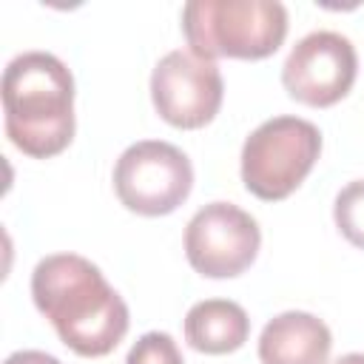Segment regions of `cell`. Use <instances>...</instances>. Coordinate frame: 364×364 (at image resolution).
I'll return each mask as SVG.
<instances>
[{
    "instance_id": "obj_1",
    "label": "cell",
    "mask_w": 364,
    "mask_h": 364,
    "mask_svg": "<svg viewBox=\"0 0 364 364\" xmlns=\"http://www.w3.org/2000/svg\"><path fill=\"white\" fill-rule=\"evenodd\" d=\"M31 296L60 341L77 355H108L128 333V304L85 256L40 259L31 273Z\"/></svg>"
},
{
    "instance_id": "obj_2",
    "label": "cell",
    "mask_w": 364,
    "mask_h": 364,
    "mask_svg": "<svg viewBox=\"0 0 364 364\" xmlns=\"http://www.w3.org/2000/svg\"><path fill=\"white\" fill-rule=\"evenodd\" d=\"M9 139L34 159H48L74 139V77L48 51L17 54L3 71Z\"/></svg>"
},
{
    "instance_id": "obj_3",
    "label": "cell",
    "mask_w": 364,
    "mask_h": 364,
    "mask_svg": "<svg viewBox=\"0 0 364 364\" xmlns=\"http://www.w3.org/2000/svg\"><path fill=\"white\" fill-rule=\"evenodd\" d=\"M182 31L202 60H264L287 37V9L279 0H191Z\"/></svg>"
},
{
    "instance_id": "obj_4",
    "label": "cell",
    "mask_w": 364,
    "mask_h": 364,
    "mask_svg": "<svg viewBox=\"0 0 364 364\" xmlns=\"http://www.w3.org/2000/svg\"><path fill=\"white\" fill-rule=\"evenodd\" d=\"M321 154V134L301 117H273L262 122L242 145V182L264 199L290 196L313 171Z\"/></svg>"
},
{
    "instance_id": "obj_5",
    "label": "cell",
    "mask_w": 364,
    "mask_h": 364,
    "mask_svg": "<svg viewBox=\"0 0 364 364\" xmlns=\"http://www.w3.org/2000/svg\"><path fill=\"white\" fill-rule=\"evenodd\" d=\"M193 188L191 159L171 142L142 139L128 145L114 165V191L119 202L142 216L173 213Z\"/></svg>"
},
{
    "instance_id": "obj_6",
    "label": "cell",
    "mask_w": 364,
    "mask_h": 364,
    "mask_svg": "<svg viewBox=\"0 0 364 364\" xmlns=\"http://www.w3.org/2000/svg\"><path fill=\"white\" fill-rule=\"evenodd\" d=\"M262 245L259 225L230 202H210L193 213L185 228V256L208 279H233L245 273Z\"/></svg>"
},
{
    "instance_id": "obj_7",
    "label": "cell",
    "mask_w": 364,
    "mask_h": 364,
    "mask_svg": "<svg viewBox=\"0 0 364 364\" xmlns=\"http://www.w3.org/2000/svg\"><path fill=\"white\" fill-rule=\"evenodd\" d=\"M225 82L216 63L196 57L191 48L168 51L151 74V100L156 114L173 128H202L222 105Z\"/></svg>"
},
{
    "instance_id": "obj_8",
    "label": "cell",
    "mask_w": 364,
    "mask_h": 364,
    "mask_svg": "<svg viewBox=\"0 0 364 364\" xmlns=\"http://www.w3.org/2000/svg\"><path fill=\"white\" fill-rule=\"evenodd\" d=\"M355 48L338 31H313L301 37L282 65L287 94L313 108H327L344 100L355 82Z\"/></svg>"
},
{
    "instance_id": "obj_9",
    "label": "cell",
    "mask_w": 364,
    "mask_h": 364,
    "mask_svg": "<svg viewBox=\"0 0 364 364\" xmlns=\"http://www.w3.org/2000/svg\"><path fill=\"white\" fill-rule=\"evenodd\" d=\"M333 347L330 327L304 310H287L270 318L259 336L262 364H327Z\"/></svg>"
},
{
    "instance_id": "obj_10",
    "label": "cell",
    "mask_w": 364,
    "mask_h": 364,
    "mask_svg": "<svg viewBox=\"0 0 364 364\" xmlns=\"http://www.w3.org/2000/svg\"><path fill=\"white\" fill-rule=\"evenodd\" d=\"M250 318L242 304L230 299L196 301L185 316V338L193 350L208 355H225L247 341Z\"/></svg>"
},
{
    "instance_id": "obj_11",
    "label": "cell",
    "mask_w": 364,
    "mask_h": 364,
    "mask_svg": "<svg viewBox=\"0 0 364 364\" xmlns=\"http://www.w3.org/2000/svg\"><path fill=\"white\" fill-rule=\"evenodd\" d=\"M333 219L341 236L364 250V179L344 185L333 205Z\"/></svg>"
},
{
    "instance_id": "obj_12",
    "label": "cell",
    "mask_w": 364,
    "mask_h": 364,
    "mask_svg": "<svg viewBox=\"0 0 364 364\" xmlns=\"http://www.w3.org/2000/svg\"><path fill=\"white\" fill-rule=\"evenodd\" d=\"M125 364H185L176 341L168 333H145L136 338V344L128 350Z\"/></svg>"
},
{
    "instance_id": "obj_13",
    "label": "cell",
    "mask_w": 364,
    "mask_h": 364,
    "mask_svg": "<svg viewBox=\"0 0 364 364\" xmlns=\"http://www.w3.org/2000/svg\"><path fill=\"white\" fill-rule=\"evenodd\" d=\"M3 364H60V358L43 353V350H17Z\"/></svg>"
},
{
    "instance_id": "obj_14",
    "label": "cell",
    "mask_w": 364,
    "mask_h": 364,
    "mask_svg": "<svg viewBox=\"0 0 364 364\" xmlns=\"http://www.w3.org/2000/svg\"><path fill=\"white\" fill-rule=\"evenodd\" d=\"M333 364H364V353H347V355L336 358Z\"/></svg>"
}]
</instances>
